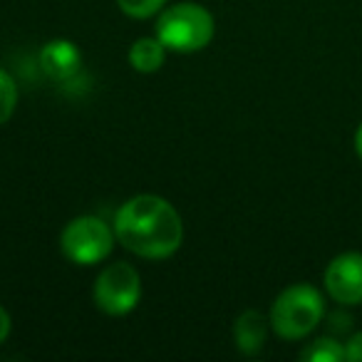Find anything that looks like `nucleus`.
Masks as SVG:
<instances>
[{
    "mask_svg": "<svg viewBox=\"0 0 362 362\" xmlns=\"http://www.w3.org/2000/svg\"><path fill=\"white\" fill-rule=\"evenodd\" d=\"M112 228L127 251L146 261L171 258L184 241V221L179 211L154 194L127 199L117 209Z\"/></svg>",
    "mask_w": 362,
    "mask_h": 362,
    "instance_id": "f257e3e1",
    "label": "nucleus"
},
{
    "mask_svg": "<svg viewBox=\"0 0 362 362\" xmlns=\"http://www.w3.org/2000/svg\"><path fill=\"white\" fill-rule=\"evenodd\" d=\"M154 35L164 42L166 50L192 55L211 45L216 35V21L199 3H176L159 13Z\"/></svg>",
    "mask_w": 362,
    "mask_h": 362,
    "instance_id": "f03ea898",
    "label": "nucleus"
},
{
    "mask_svg": "<svg viewBox=\"0 0 362 362\" xmlns=\"http://www.w3.org/2000/svg\"><path fill=\"white\" fill-rule=\"evenodd\" d=\"M322 315H325V300L320 291L310 283H296L273 300L268 320L278 337L303 340L320 325Z\"/></svg>",
    "mask_w": 362,
    "mask_h": 362,
    "instance_id": "7ed1b4c3",
    "label": "nucleus"
},
{
    "mask_svg": "<svg viewBox=\"0 0 362 362\" xmlns=\"http://www.w3.org/2000/svg\"><path fill=\"white\" fill-rule=\"evenodd\" d=\"M115 228L97 216H77L60 233V251L75 266H97L115 251Z\"/></svg>",
    "mask_w": 362,
    "mask_h": 362,
    "instance_id": "20e7f679",
    "label": "nucleus"
},
{
    "mask_svg": "<svg viewBox=\"0 0 362 362\" xmlns=\"http://www.w3.org/2000/svg\"><path fill=\"white\" fill-rule=\"evenodd\" d=\"M92 300L107 315H127L141 300V276L132 263L117 261L102 268L92 286Z\"/></svg>",
    "mask_w": 362,
    "mask_h": 362,
    "instance_id": "39448f33",
    "label": "nucleus"
},
{
    "mask_svg": "<svg viewBox=\"0 0 362 362\" xmlns=\"http://www.w3.org/2000/svg\"><path fill=\"white\" fill-rule=\"evenodd\" d=\"M325 291L340 305L362 303V253H340L325 268Z\"/></svg>",
    "mask_w": 362,
    "mask_h": 362,
    "instance_id": "423d86ee",
    "label": "nucleus"
},
{
    "mask_svg": "<svg viewBox=\"0 0 362 362\" xmlns=\"http://www.w3.org/2000/svg\"><path fill=\"white\" fill-rule=\"evenodd\" d=\"M40 70L47 80L57 82V85H65V82H72L77 75L82 72V52L80 47L72 40H65V37H57V40H50L42 45L40 55Z\"/></svg>",
    "mask_w": 362,
    "mask_h": 362,
    "instance_id": "0eeeda50",
    "label": "nucleus"
},
{
    "mask_svg": "<svg viewBox=\"0 0 362 362\" xmlns=\"http://www.w3.org/2000/svg\"><path fill=\"white\" fill-rule=\"evenodd\" d=\"M268 327L271 320L263 313L243 310L233 322V342L243 355H258L268 340Z\"/></svg>",
    "mask_w": 362,
    "mask_h": 362,
    "instance_id": "6e6552de",
    "label": "nucleus"
},
{
    "mask_svg": "<svg viewBox=\"0 0 362 362\" xmlns=\"http://www.w3.org/2000/svg\"><path fill=\"white\" fill-rule=\"evenodd\" d=\"M166 47L159 37H139V40L132 42L129 47V65L134 67L136 72H144V75H151V72L161 70L166 60Z\"/></svg>",
    "mask_w": 362,
    "mask_h": 362,
    "instance_id": "1a4fd4ad",
    "label": "nucleus"
},
{
    "mask_svg": "<svg viewBox=\"0 0 362 362\" xmlns=\"http://www.w3.org/2000/svg\"><path fill=\"white\" fill-rule=\"evenodd\" d=\"M303 362H342L345 360V347L335 337H317L300 352Z\"/></svg>",
    "mask_w": 362,
    "mask_h": 362,
    "instance_id": "9d476101",
    "label": "nucleus"
},
{
    "mask_svg": "<svg viewBox=\"0 0 362 362\" xmlns=\"http://www.w3.org/2000/svg\"><path fill=\"white\" fill-rule=\"evenodd\" d=\"M18 107V85L11 72L0 67V127L8 124Z\"/></svg>",
    "mask_w": 362,
    "mask_h": 362,
    "instance_id": "9b49d317",
    "label": "nucleus"
},
{
    "mask_svg": "<svg viewBox=\"0 0 362 362\" xmlns=\"http://www.w3.org/2000/svg\"><path fill=\"white\" fill-rule=\"evenodd\" d=\"M117 6L124 16L134 18V21H146L164 11L166 0H117Z\"/></svg>",
    "mask_w": 362,
    "mask_h": 362,
    "instance_id": "f8f14e48",
    "label": "nucleus"
},
{
    "mask_svg": "<svg viewBox=\"0 0 362 362\" xmlns=\"http://www.w3.org/2000/svg\"><path fill=\"white\" fill-rule=\"evenodd\" d=\"M342 347H345V360L362 362V332H352V335L342 342Z\"/></svg>",
    "mask_w": 362,
    "mask_h": 362,
    "instance_id": "ddd939ff",
    "label": "nucleus"
},
{
    "mask_svg": "<svg viewBox=\"0 0 362 362\" xmlns=\"http://www.w3.org/2000/svg\"><path fill=\"white\" fill-rule=\"evenodd\" d=\"M11 327H13V322H11V315H8V310L3 305H0V345L8 340V335H11Z\"/></svg>",
    "mask_w": 362,
    "mask_h": 362,
    "instance_id": "4468645a",
    "label": "nucleus"
},
{
    "mask_svg": "<svg viewBox=\"0 0 362 362\" xmlns=\"http://www.w3.org/2000/svg\"><path fill=\"white\" fill-rule=\"evenodd\" d=\"M330 320H332V327H340V330L345 327V330H347V327H350V322H352V317L350 315H330Z\"/></svg>",
    "mask_w": 362,
    "mask_h": 362,
    "instance_id": "2eb2a0df",
    "label": "nucleus"
},
{
    "mask_svg": "<svg viewBox=\"0 0 362 362\" xmlns=\"http://www.w3.org/2000/svg\"><path fill=\"white\" fill-rule=\"evenodd\" d=\"M355 151H357V156L362 159V124L357 127V134H355Z\"/></svg>",
    "mask_w": 362,
    "mask_h": 362,
    "instance_id": "dca6fc26",
    "label": "nucleus"
}]
</instances>
